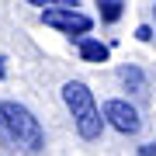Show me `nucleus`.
<instances>
[{"mask_svg":"<svg viewBox=\"0 0 156 156\" xmlns=\"http://www.w3.org/2000/svg\"><path fill=\"white\" fill-rule=\"evenodd\" d=\"M122 83L132 90V94H142V90H146V76H142L135 66H125V69H122Z\"/></svg>","mask_w":156,"mask_h":156,"instance_id":"6","label":"nucleus"},{"mask_svg":"<svg viewBox=\"0 0 156 156\" xmlns=\"http://www.w3.org/2000/svg\"><path fill=\"white\" fill-rule=\"evenodd\" d=\"M0 139L21 153H38L45 146V132L24 104L17 101H0Z\"/></svg>","mask_w":156,"mask_h":156,"instance_id":"1","label":"nucleus"},{"mask_svg":"<svg viewBox=\"0 0 156 156\" xmlns=\"http://www.w3.org/2000/svg\"><path fill=\"white\" fill-rule=\"evenodd\" d=\"M42 21L49 24V28L56 31H66V35H76V38H83L90 31V17L73 11V4H42Z\"/></svg>","mask_w":156,"mask_h":156,"instance_id":"3","label":"nucleus"},{"mask_svg":"<svg viewBox=\"0 0 156 156\" xmlns=\"http://www.w3.org/2000/svg\"><path fill=\"white\" fill-rule=\"evenodd\" d=\"M80 56L87 62H104L108 59V45H101L94 38H80Z\"/></svg>","mask_w":156,"mask_h":156,"instance_id":"5","label":"nucleus"},{"mask_svg":"<svg viewBox=\"0 0 156 156\" xmlns=\"http://www.w3.org/2000/svg\"><path fill=\"white\" fill-rule=\"evenodd\" d=\"M101 115H104V122L118 128L122 135H135L139 132V111H135L132 104H125V101H104V108H101Z\"/></svg>","mask_w":156,"mask_h":156,"instance_id":"4","label":"nucleus"},{"mask_svg":"<svg viewBox=\"0 0 156 156\" xmlns=\"http://www.w3.org/2000/svg\"><path fill=\"white\" fill-rule=\"evenodd\" d=\"M142 156H156V142H149V146H146V149H142Z\"/></svg>","mask_w":156,"mask_h":156,"instance_id":"8","label":"nucleus"},{"mask_svg":"<svg viewBox=\"0 0 156 156\" xmlns=\"http://www.w3.org/2000/svg\"><path fill=\"white\" fill-rule=\"evenodd\" d=\"M122 7L125 4H118V0H104V4H101V17H104V21H118V17H122Z\"/></svg>","mask_w":156,"mask_h":156,"instance_id":"7","label":"nucleus"},{"mask_svg":"<svg viewBox=\"0 0 156 156\" xmlns=\"http://www.w3.org/2000/svg\"><path fill=\"white\" fill-rule=\"evenodd\" d=\"M62 101H66V108H69V115H73V125H76L80 139H87V142L101 139L104 115H101V108L94 104V94L87 90V83L66 80V83H62Z\"/></svg>","mask_w":156,"mask_h":156,"instance_id":"2","label":"nucleus"}]
</instances>
